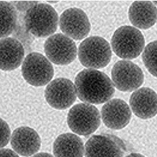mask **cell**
Masks as SVG:
<instances>
[{
  "instance_id": "cell-1",
  "label": "cell",
  "mask_w": 157,
  "mask_h": 157,
  "mask_svg": "<svg viewBox=\"0 0 157 157\" xmlns=\"http://www.w3.org/2000/svg\"><path fill=\"white\" fill-rule=\"evenodd\" d=\"M75 86L78 98L88 104H103L115 94L114 85L109 77L95 69H85L78 73Z\"/></svg>"
},
{
  "instance_id": "cell-2",
  "label": "cell",
  "mask_w": 157,
  "mask_h": 157,
  "mask_svg": "<svg viewBox=\"0 0 157 157\" xmlns=\"http://www.w3.org/2000/svg\"><path fill=\"white\" fill-rule=\"evenodd\" d=\"M27 30L36 37L49 36L56 31L58 16L49 5L38 3L28 9L25 16Z\"/></svg>"
},
{
  "instance_id": "cell-3",
  "label": "cell",
  "mask_w": 157,
  "mask_h": 157,
  "mask_svg": "<svg viewBox=\"0 0 157 157\" xmlns=\"http://www.w3.org/2000/svg\"><path fill=\"white\" fill-rule=\"evenodd\" d=\"M145 40L140 31L132 26L125 25L118 28L112 36L113 51L120 58H136L142 52Z\"/></svg>"
},
{
  "instance_id": "cell-4",
  "label": "cell",
  "mask_w": 157,
  "mask_h": 157,
  "mask_svg": "<svg viewBox=\"0 0 157 157\" xmlns=\"http://www.w3.org/2000/svg\"><path fill=\"white\" fill-rule=\"evenodd\" d=\"M78 56L83 66L91 69H100L109 64L112 52L106 40L101 36H90L80 44Z\"/></svg>"
},
{
  "instance_id": "cell-5",
  "label": "cell",
  "mask_w": 157,
  "mask_h": 157,
  "mask_svg": "<svg viewBox=\"0 0 157 157\" xmlns=\"http://www.w3.org/2000/svg\"><path fill=\"white\" fill-rule=\"evenodd\" d=\"M68 126L73 132L83 136L91 135L101 123V116L95 106L89 104L76 105L67 115Z\"/></svg>"
},
{
  "instance_id": "cell-6",
  "label": "cell",
  "mask_w": 157,
  "mask_h": 157,
  "mask_svg": "<svg viewBox=\"0 0 157 157\" xmlns=\"http://www.w3.org/2000/svg\"><path fill=\"white\" fill-rule=\"evenodd\" d=\"M23 78L34 86H43L53 78V65L47 58L39 53H31L25 57L22 66Z\"/></svg>"
},
{
  "instance_id": "cell-7",
  "label": "cell",
  "mask_w": 157,
  "mask_h": 157,
  "mask_svg": "<svg viewBox=\"0 0 157 157\" xmlns=\"http://www.w3.org/2000/svg\"><path fill=\"white\" fill-rule=\"evenodd\" d=\"M126 151L123 140L109 134L93 136L85 146V157H124Z\"/></svg>"
},
{
  "instance_id": "cell-8",
  "label": "cell",
  "mask_w": 157,
  "mask_h": 157,
  "mask_svg": "<svg viewBox=\"0 0 157 157\" xmlns=\"http://www.w3.org/2000/svg\"><path fill=\"white\" fill-rule=\"evenodd\" d=\"M112 82L118 90L131 92L143 84L144 74L137 65L128 60H120L113 67Z\"/></svg>"
},
{
  "instance_id": "cell-9",
  "label": "cell",
  "mask_w": 157,
  "mask_h": 157,
  "mask_svg": "<svg viewBox=\"0 0 157 157\" xmlns=\"http://www.w3.org/2000/svg\"><path fill=\"white\" fill-rule=\"evenodd\" d=\"M44 52L51 62L59 65L69 64L77 56V48L74 40L61 33L54 34L46 40Z\"/></svg>"
},
{
  "instance_id": "cell-10",
  "label": "cell",
  "mask_w": 157,
  "mask_h": 157,
  "mask_svg": "<svg viewBox=\"0 0 157 157\" xmlns=\"http://www.w3.org/2000/svg\"><path fill=\"white\" fill-rule=\"evenodd\" d=\"M45 98L48 104L54 109H67L76 101L75 86L67 78H56L46 87Z\"/></svg>"
},
{
  "instance_id": "cell-11",
  "label": "cell",
  "mask_w": 157,
  "mask_h": 157,
  "mask_svg": "<svg viewBox=\"0 0 157 157\" xmlns=\"http://www.w3.org/2000/svg\"><path fill=\"white\" fill-rule=\"evenodd\" d=\"M59 25L66 36L76 40L84 39L91 29L87 15L82 10L78 8L65 10L60 17Z\"/></svg>"
},
{
  "instance_id": "cell-12",
  "label": "cell",
  "mask_w": 157,
  "mask_h": 157,
  "mask_svg": "<svg viewBox=\"0 0 157 157\" xmlns=\"http://www.w3.org/2000/svg\"><path fill=\"white\" fill-rule=\"evenodd\" d=\"M132 112L125 101L114 98L107 101L101 109V117L104 124L110 129H122L129 124Z\"/></svg>"
},
{
  "instance_id": "cell-13",
  "label": "cell",
  "mask_w": 157,
  "mask_h": 157,
  "mask_svg": "<svg viewBox=\"0 0 157 157\" xmlns=\"http://www.w3.org/2000/svg\"><path fill=\"white\" fill-rule=\"evenodd\" d=\"M11 144L17 154L23 157H30L39 151L41 140L34 129L29 127L17 128L11 136Z\"/></svg>"
},
{
  "instance_id": "cell-14",
  "label": "cell",
  "mask_w": 157,
  "mask_h": 157,
  "mask_svg": "<svg viewBox=\"0 0 157 157\" xmlns=\"http://www.w3.org/2000/svg\"><path fill=\"white\" fill-rule=\"evenodd\" d=\"M129 104L134 114L141 119H150L157 115V94L151 88L136 90L131 96Z\"/></svg>"
},
{
  "instance_id": "cell-15",
  "label": "cell",
  "mask_w": 157,
  "mask_h": 157,
  "mask_svg": "<svg viewBox=\"0 0 157 157\" xmlns=\"http://www.w3.org/2000/svg\"><path fill=\"white\" fill-rule=\"evenodd\" d=\"M25 56L22 44L17 39L5 38L0 40V69L11 71L19 67Z\"/></svg>"
},
{
  "instance_id": "cell-16",
  "label": "cell",
  "mask_w": 157,
  "mask_h": 157,
  "mask_svg": "<svg viewBox=\"0 0 157 157\" xmlns=\"http://www.w3.org/2000/svg\"><path fill=\"white\" fill-rule=\"evenodd\" d=\"M129 21L136 27L147 29L155 25L157 20V9L149 1H137L130 6Z\"/></svg>"
},
{
  "instance_id": "cell-17",
  "label": "cell",
  "mask_w": 157,
  "mask_h": 157,
  "mask_svg": "<svg viewBox=\"0 0 157 157\" xmlns=\"http://www.w3.org/2000/svg\"><path fill=\"white\" fill-rule=\"evenodd\" d=\"M53 151L56 157H83L84 146L82 139L77 135L67 133L56 138Z\"/></svg>"
},
{
  "instance_id": "cell-18",
  "label": "cell",
  "mask_w": 157,
  "mask_h": 157,
  "mask_svg": "<svg viewBox=\"0 0 157 157\" xmlns=\"http://www.w3.org/2000/svg\"><path fill=\"white\" fill-rule=\"evenodd\" d=\"M16 10L11 3L0 1V38L10 36L17 23Z\"/></svg>"
},
{
  "instance_id": "cell-19",
  "label": "cell",
  "mask_w": 157,
  "mask_h": 157,
  "mask_svg": "<svg viewBox=\"0 0 157 157\" xmlns=\"http://www.w3.org/2000/svg\"><path fill=\"white\" fill-rule=\"evenodd\" d=\"M142 59L147 70L157 78V40L149 43L142 54Z\"/></svg>"
},
{
  "instance_id": "cell-20",
  "label": "cell",
  "mask_w": 157,
  "mask_h": 157,
  "mask_svg": "<svg viewBox=\"0 0 157 157\" xmlns=\"http://www.w3.org/2000/svg\"><path fill=\"white\" fill-rule=\"evenodd\" d=\"M11 136V130L9 124L0 118V149L8 144Z\"/></svg>"
},
{
  "instance_id": "cell-21",
  "label": "cell",
  "mask_w": 157,
  "mask_h": 157,
  "mask_svg": "<svg viewBox=\"0 0 157 157\" xmlns=\"http://www.w3.org/2000/svg\"><path fill=\"white\" fill-rule=\"evenodd\" d=\"M0 157H20L13 151L10 149H0Z\"/></svg>"
},
{
  "instance_id": "cell-22",
  "label": "cell",
  "mask_w": 157,
  "mask_h": 157,
  "mask_svg": "<svg viewBox=\"0 0 157 157\" xmlns=\"http://www.w3.org/2000/svg\"><path fill=\"white\" fill-rule=\"evenodd\" d=\"M54 157L52 154H49L47 153H44V152H42V153H37V154H35L33 157Z\"/></svg>"
},
{
  "instance_id": "cell-23",
  "label": "cell",
  "mask_w": 157,
  "mask_h": 157,
  "mask_svg": "<svg viewBox=\"0 0 157 157\" xmlns=\"http://www.w3.org/2000/svg\"><path fill=\"white\" fill-rule=\"evenodd\" d=\"M126 157H144L143 155L142 154H139V153H131V154L128 155Z\"/></svg>"
},
{
  "instance_id": "cell-24",
  "label": "cell",
  "mask_w": 157,
  "mask_h": 157,
  "mask_svg": "<svg viewBox=\"0 0 157 157\" xmlns=\"http://www.w3.org/2000/svg\"><path fill=\"white\" fill-rule=\"evenodd\" d=\"M153 3L154 5L157 6V1H153Z\"/></svg>"
}]
</instances>
